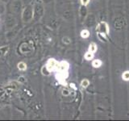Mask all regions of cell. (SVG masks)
Here are the masks:
<instances>
[{
    "label": "cell",
    "instance_id": "obj_1",
    "mask_svg": "<svg viewBox=\"0 0 129 121\" xmlns=\"http://www.w3.org/2000/svg\"><path fill=\"white\" fill-rule=\"evenodd\" d=\"M58 63L59 62H57L55 58H49L41 69L42 74L44 76H48L51 74L52 72H56L58 66Z\"/></svg>",
    "mask_w": 129,
    "mask_h": 121
},
{
    "label": "cell",
    "instance_id": "obj_2",
    "mask_svg": "<svg viewBox=\"0 0 129 121\" xmlns=\"http://www.w3.org/2000/svg\"><path fill=\"white\" fill-rule=\"evenodd\" d=\"M68 77H69V72H56V78L57 80V82L64 86H67L66 78Z\"/></svg>",
    "mask_w": 129,
    "mask_h": 121
},
{
    "label": "cell",
    "instance_id": "obj_3",
    "mask_svg": "<svg viewBox=\"0 0 129 121\" xmlns=\"http://www.w3.org/2000/svg\"><path fill=\"white\" fill-rule=\"evenodd\" d=\"M96 31L99 32V35H108L109 32H110V30H109V27L108 24L106 22H101L100 23H99L98 27L96 28Z\"/></svg>",
    "mask_w": 129,
    "mask_h": 121
},
{
    "label": "cell",
    "instance_id": "obj_4",
    "mask_svg": "<svg viewBox=\"0 0 129 121\" xmlns=\"http://www.w3.org/2000/svg\"><path fill=\"white\" fill-rule=\"evenodd\" d=\"M69 69H70V63L66 60H61L59 62L56 72H69Z\"/></svg>",
    "mask_w": 129,
    "mask_h": 121
},
{
    "label": "cell",
    "instance_id": "obj_5",
    "mask_svg": "<svg viewBox=\"0 0 129 121\" xmlns=\"http://www.w3.org/2000/svg\"><path fill=\"white\" fill-rule=\"evenodd\" d=\"M17 68H18V70L20 71H26L27 66V64L24 62H19L17 64Z\"/></svg>",
    "mask_w": 129,
    "mask_h": 121
},
{
    "label": "cell",
    "instance_id": "obj_6",
    "mask_svg": "<svg viewBox=\"0 0 129 121\" xmlns=\"http://www.w3.org/2000/svg\"><path fill=\"white\" fill-rule=\"evenodd\" d=\"M97 49H98V47H97L95 43H91L90 45H89V50H88L89 52L94 53V52H96Z\"/></svg>",
    "mask_w": 129,
    "mask_h": 121
},
{
    "label": "cell",
    "instance_id": "obj_7",
    "mask_svg": "<svg viewBox=\"0 0 129 121\" xmlns=\"http://www.w3.org/2000/svg\"><path fill=\"white\" fill-rule=\"evenodd\" d=\"M102 65H103V62H101L99 59L94 60L92 62V66H93V67H94V68H99L101 66H102Z\"/></svg>",
    "mask_w": 129,
    "mask_h": 121
},
{
    "label": "cell",
    "instance_id": "obj_8",
    "mask_svg": "<svg viewBox=\"0 0 129 121\" xmlns=\"http://www.w3.org/2000/svg\"><path fill=\"white\" fill-rule=\"evenodd\" d=\"M80 35H81V36H82V38L86 39V38H88L89 36H90V32H89L88 30H86V29H84V30H82V32H81Z\"/></svg>",
    "mask_w": 129,
    "mask_h": 121
},
{
    "label": "cell",
    "instance_id": "obj_9",
    "mask_svg": "<svg viewBox=\"0 0 129 121\" xmlns=\"http://www.w3.org/2000/svg\"><path fill=\"white\" fill-rule=\"evenodd\" d=\"M94 53H93V52H90L88 51L87 52H86V54H85L84 57H85V59H86V60H91L93 57H94Z\"/></svg>",
    "mask_w": 129,
    "mask_h": 121
},
{
    "label": "cell",
    "instance_id": "obj_10",
    "mask_svg": "<svg viewBox=\"0 0 129 121\" xmlns=\"http://www.w3.org/2000/svg\"><path fill=\"white\" fill-rule=\"evenodd\" d=\"M122 78L124 81H129V70H127L123 73Z\"/></svg>",
    "mask_w": 129,
    "mask_h": 121
},
{
    "label": "cell",
    "instance_id": "obj_11",
    "mask_svg": "<svg viewBox=\"0 0 129 121\" xmlns=\"http://www.w3.org/2000/svg\"><path fill=\"white\" fill-rule=\"evenodd\" d=\"M89 85H90V82H89L88 79H84L82 81V82H81V86L83 88H86Z\"/></svg>",
    "mask_w": 129,
    "mask_h": 121
},
{
    "label": "cell",
    "instance_id": "obj_12",
    "mask_svg": "<svg viewBox=\"0 0 129 121\" xmlns=\"http://www.w3.org/2000/svg\"><path fill=\"white\" fill-rule=\"evenodd\" d=\"M89 2H90V0H81V3H82V5H83V6L88 5Z\"/></svg>",
    "mask_w": 129,
    "mask_h": 121
}]
</instances>
